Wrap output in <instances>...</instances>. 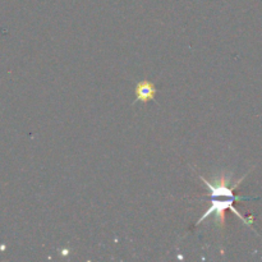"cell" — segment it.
<instances>
[{
	"instance_id": "obj_1",
	"label": "cell",
	"mask_w": 262,
	"mask_h": 262,
	"mask_svg": "<svg viewBox=\"0 0 262 262\" xmlns=\"http://www.w3.org/2000/svg\"><path fill=\"white\" fill-rule=\"evenodd\" d=\"M199 177H200V179L204 182L205 186L207 187V189H209V193H207V196L211 199V201H210L209 209H207L206 211L201 215V217L199 219V222L196 223V227L197 225L201 224V223H204L205 220L210 216V215H214L215 224H216L219 228H224L225 211H227V210H230V211L234 212V214L237 215V216L239 217V219L242 220L245 224L252 225V219H246V217L243 216V215L241 214V212L234 207V202L238 201V200L250 199V197L235 196L234 192H233L238 186H239L241 182L246 178V176L242 177V178H241L237 183L233 184V187L228 186L230 182V174H225L224 171H223L220 176H217L216 179L212 182L209 181V179H206L205 177H202L201 174H200Z\"/></svg>"
},
{
	"instance_id": "obj_2",
	"label": "cell",
	"mask_w": 262,
	"mask_h": 262,
	"mask_svg": "<svg viewBox=\"0 0 262 262\" xmlns=\"http://www.w3.org/2000/svg\"><path fill=\"white\" fill-rule=\"evenodd\" d=\"M135 94H136V100L133 101V104L141 101L143 104L151 101V100H155L156 94H158V89H156L155 83L148 79H142V81L138 82L135 87Z\"/></svg>"
}]
</instances>
